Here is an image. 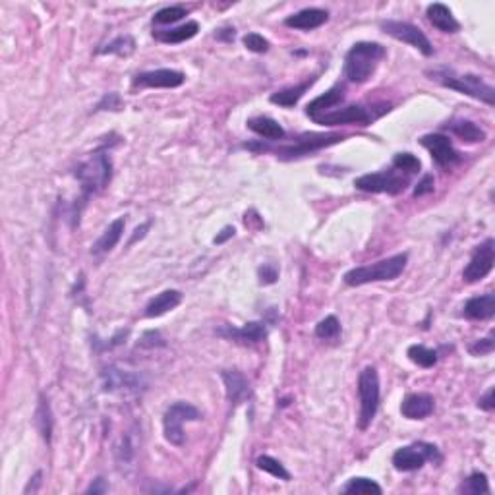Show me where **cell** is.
Wrapping results in <instances>:
<instances>
[{
    "label": "cell",
    "instance_id": "1",
    "mask_svg": "<svg viewBox=\"0 0 495 495\" xmlns=\"http://www.w3.org/2000/svg\"><path fill=\"white\" fill-rule=\"evenodd\" d=\"M427 76H430V79L441 84L443 87L455 89V91H459L462 95L478 99V101L489 104V107H494L495 104L494 86L486 84L480 76H474V74H457L455 70L447 68L427 70Z\"/></svg>",
    "mask_w": 495,
    "mask_h": 495
},
{
    "label": "cell",
    "instance_id": "2",
    "mask_svg": "<svg viewBox=\"0 0 495 495\" xmlns=\"http://www.w3.org/2000/svg\"><path fill=\"white\" fill-rule=\"evenodd\" d=\"M76 178L81 184V201L86 203L93 194L103 191L113 178V161L107 151H97L76 168Z\"/></svg>",
    "mask_w": 495,
    "mask_h": 495
},
{
    "label": "cell",
    "instance_id": "3",
    "mask_svg": "<svg viewBox=\"0 0 495 495\" xmlns=\"http://www.w3.org/2000/svg\"><path fill=\"white\" fill-rule=\"evenodd\" d=\"M385 56V49L379 43H356L347 52L345 58V78L352 84H364L374 76L377 64Z\"/></svg>",
    "mask_w": 495,
    "mask_h": 495
},
{
    "label": "cell",
    "instance_id": "4",
    "mask_svg": "<svg viewBox=\"0 0 495 495\" xmlns=\"http://www.w3.org/2000/svg\"><path fill=\"white\" fill-rule=\"evenodd\" d=\"M407 261H409L407 253H397V256H391L387 260L375 261L372 265L354 267V269L345 273V283L348 287H362V285H370V283L395 281L404 271Z\"/></svg>",
    "mask_w": 495,
    "mask_h": 495
},
{
    "label": "cell",
    "instance_id": "5",
    "mask_svg": "<svg viewBox=\"0 0 495 495\" xmlns=\"http://www.w3.org/2000/svg\"><path fill=\"white\" fill-rule=\"evenodd\" d=\"M358 397H360V430H368L379 409V375L377 370L368 366L358 375Z\"/></svg>",
    "mask_w": 495,
    "mask_h": 495
},
{
    "label": "cell",
    "instance_id": "6",
    "mask_svg": "<svg viewBox=\"0 0 495 495\" xmlns=\"http://www.w3.org/2000/svg\"><path fill=\"white\" fill-rule=\"evenodd\" d=\"M427 461L439 464L443 461V457H441V453L435 445L426 443V441H418V443L400 447L399 451H395V455H393V466L399 472L420 470Z\"/></svg>",
    "mask_w": 495,
    "mask_h": 495
},
{
    "label": "cell",
    "instance_id": "7",
    "mask_svg": "<svg viewBox=\"0 0 495 495\" xmlns=\"http://www.w3.org/2000/svg\"><path fill=\"white\" fill-rule=\"evenodd\" d=\"M201 412L190 402H174L166 409L165 416H163V432H165V439L171 445L180 447L184 445L186 434H184V422H196L200 420Z\"/></svg>",
    "mask_w": 495,
    "mask_h": 495
},
{
    "label": "cell",
    "instance_id": "8",
    "mask_svg": "<svg viewBox=\"0 0 495 495\" xmlns=\"http://www.w3.org/2000/svg\"><path fill=\"white\" fill-rule=\"evenodd\" d=\"M356 190L368 191V194H400L407 190L409 186V178L400 176L397 171H385V173H374V174H362L360 178L354 180Z\"/></svg>",
    "mask_w": 495,
    "mask_h": 495
},
{
    "label": "cell",
    "instance_id": "9",
    "mask_svg": "<svg viewBox=\"0 0 495 495\" xmlns=\"http://www.w3.org/2000/svg\"><path fill=\"white\" fill-rule=\"evenodd\" d=\"M382 29L387 35L395 37L397 41H402V43H407L410 45V47L418 49L424 56H432V54H434V47H432L430 39L424 35V31H422L420 27L412 26V24H407V22L387 19V22H382Z\"/></svg>",
    "mask_w": 495,
    "mask_h": 495
},
{
    "label": "cell",
    "instance_id": "10",
    "mask_svg": "<svg viewBox=\"0 0 495 495\" xmlns=\"http://www.w3.org/2000/svg\"><path fill=\"white\" fill-rule=\"evenodd\" d=\"M379 114L374 113V109H368L362 104H350L345 109H337V111H327V113L317 114L313 116L312 120L323 126H339V124H360V126H368L370 122L375 120Z\"/></svg>",
    "mask_w": 495,
    "mask_h": 495
},
{
    "label": "cell",
    "instance_id": "11",
    "mask_svg": "<svg viewBox=\"0 0 495 495\" xmlns=\"http://www.w3.org/2000/svg\"><path fill=\"white\" fill-rule=\"evenodd\" d=\"M495 261V242L494 238H487L484 242L476 246V250L470 258L469 265L462 271L464 283H478L482 278H486L492 269H494Z\"/></svg>",
    "mask_w": 495,
    "mask_h": 495
},
{
    "label": "cell",
    "instance_id": "12",
    "mask_svg": "<svg viewBox=\"0 0 495 495\" xmlns=\"http://www.w3.org/2000/svg\"><path fill=\"white\" fill-rule=\"evenodd\" d=\"M343 136H337V134H331V136H304V138L296 139V143L292 146H287V148L278 149L277 157H283V159H294V157H302L308 155V153H313L317 149L322 148H329L333 143H339L343 141Z\"/></svg>",
    "mask_w": 495,
    "mask_h": 495
},
{
    "label": "cell",
    "instance_id": "13",
    "mask_svg": "<svg viewBox=\"0 0 495 495\" xmlns=\"http://www.w3.org/2000/svg\"><path fill=\"white\" fill-rule=\"evenodd\" d=\"M420 143L432 153V159L439 166H451L461 161V153L453 148L451 139L443 134H427L420 139Z\"/></svg>",
    "mask_w": 495,
    "mask_h": 495
},
{
    "label": "cell",
    "instance_id": "14",
    "mask_svg": "<svg viewBox=\"0 0 495 495\" xmlns=\"http://www.w3.org/2000/svg\"><path fill=\"white\" fill-rule=\"evenodd\" d=\"M182 72L171 68L151 70V72H141L134 79V86L138 87H165V89H173V87H180L184 84Z\"/></svg>",
    "mask_w": 495,
    "mask_h": 495
},
{
    "label": "cell",
    "instance_id": "15",
    "mask_svg": "<svg viewBox=\"0 0 495 495\" xmlns=\"http://www.w3.org/2000/svg\"><path fill=\"white\" fill-rule=\"evenodd\" d=\"M219 335L236 340V343H242V345H258L261 340L267 339V329H265V323L250 322L240 329L230 327V325L223 327V329H219Z\"/></svg>",
    "mask_w": 495,
    "mask_h": 495
},
{
    "label": "cell",
    "instance_id": "16",
    "mask_svg": "<svg viewBox=\"0 0 495 495\" xmlns=\"http://www.w3.org/2000/svg\"><path fill=\"white\" fill-rule=\"evenodd\" d=\"M434 407L435 400L432 395L412 393V395H409L407 399L402 400L400 412H402V416L409 418V420H424V418H427L434 412Z\"/></svg>",
    "mask_w": 495,
    "mask_h": 495
},
{
    "label": "cell",
    "instance_id": "17",
    "mask_svg": "<svg viewBox=\"0 0 495 495\" xmlns=\"http://www.w3.org/2000/svg\"><path fill=\"white\" fill-rule=\"evenodd\" d=\"M221 377H223V383H225L226 399L230 400V404H240L242 400H246L252 395L250 383H248V379H246L240 372H236V370H225V372L221 374Z\"/></svg>",
    "mask_w": 495,
    "mask_h": 495
},
{
    "label": "cell",
    "instance_id": "18",
    "mask_svg": "<svg viewBox=\"0 0 495 495\" xmlns=\"http://www.w3.org/2000/svg\"><path fill=\"white\" fill-rule=\"evenodd\" d=\"M329 19V14L322 8H306L296 12L292 16H288L285 19V26L294 27V29H302V31H310V29H317L322 27L325 22Z\"/></svg>",
    "mask_w": 495,
    "mask_h": 495
},
{
    "label": "cell",
    "instance_id": "19",
    "mask_svg": "<svg viewBox=\"0 0 495 495\" xmlns=\"http://www.w3.org/2000/svg\"><path fill=\"white\" fill-rule=\"evenodd\" d=\"M427 14V19H430V24L434 27H437L439 31H443V33H457L459 29H461V24L455 19V16H453V12L445 4H441V2H435V4H430L426 10Z\"/></svg>",
    "mask_w": 495,
    "mask_h": 495
},
{
    "label": "cell",
    "instance_id": "20",
    "mask_svg": "<svg viewBox=\"0 0 495 495\" xmlns=\"http://www.w3.org/2000/svg\"><path fill=\"white\" fill-rule=\"evenodd\" d=\"M124 226H126V219L124 217L114 219L113 223L104 228L103 235L99 236V240H97V242L91 246V253L101 256V253L111 252L114 246L120 242L122 233H124Z\"/></svg>",
    "mask_w": 495,
    "mask_h": 495
},
{
    "label": "cell",
    "instance_id": "21",
    "mask_svg": "<svg viewBox=\"0 0 495 495\" xmlns=\"http://www.w3.org/2000/svg\"><path fill=\"white\" fill-rule=\"evenodd\" d=\"M345 99V87L343 86H335L331 87L327 93H323L317 99H313L312 103L306 107V114L313 118L317 114L327 113V111H333V107H337L339 103H343Z\"/></svg>",
    "mask_w": 495,
    "mask_h": 495
},
{
    "label": "cell",
    "instance_id": "22",
    "mask_svg": "<svg viewBox=\"0 0 495 495\" xmlns=\"http://www.w3.org/2000/svg\"><path fill=\"white\" fill-rule=\"evenodd\" d=\"M180 302H182V292L180 290H165V292H161V294H157L155 298L149 300V304L146 306V315L148 317L165 315L166 312L174 310Z\"/></svg>",
    "mask_w": 495,
    "mask_h": 495
},
{
    "label": "cell",
    "instance_id": "23",
    "mask_svg": "<svg viewBox=\"0 0 495 495\" xmlns=\"http://www.w3.org/2000/svg\"><path fill=\"white\" fill-rule=\"evenodd\" d=\"M495 313V296L484 294L470 298L469 302L464 304V315L469 320H492Z\"/></svg>",
    "mask_w": 495,
    "mask_h": 495
},
{
    "label": "cell",
    "instance_id": "24",
    "mask_svg": "<svg viewBox=\"0 0 495 495\" xmlns=\"http://www.w3.org/2000/svg\"><path fill=\"white\" fill-rule=\"evenodd\" d=\"M248 128L256 132L261 138L271 139V141L285 138V128L277 120L269 118V116H253V118L248 120Z\"/></svg>",
    "mask_w": 495,
    "mask_h": 495
},
{
    "label": "cell",
    "instance_id": "25",
    "mask_svg": "<svg viewBox=\"0 0 495 495\" xmlns=\"http://www.w3.org/2000/svg\"><path fill=\"white\" fill-rule=\"evenodd\" d=\"M103 375L104 389H107V391H116V389L124 391V389H138L139 387L138 377H134V375L130 374H124V372L116 370V368H109Z\"/></svg>",
    "mask_w": 495,
    "mask_h": 495
},
{
    "label": "cell",
    "instance_id": "26",
    "mask_svg": "<svg viewBox=\"0 0 495 495\" xmlns=\"http://www.w3.org/2000/svg\"><path fill=\"white\" fill-rule=\"evenodd\" d=\"M198 31H200V24L198 22H186L180 27H174V29H168V31H159L157 39L163 41V43L178 45L184 43V41H190L191 37L198 35Z\"/></svg>",
    "mask_w": 495,
    "mask_h": 495
},
{
    "label": "cell",
    "instance_id": "27",
    "mask_svg": "<svg viewBox=\"0 0 495 495\" xmlns=\"http://www.w3.org/2000/svg\"><path fill=\"white\" fill-rule=\"evenodd\" d=\"M35 422H37V427H39V434L43 435V439L47 443H51L52 439V412H51V404H49V399L45 397L43 393L39 395V407H37V412H35Z\"/></svg>",
    "mask_w": 495,
    "mask_h": 495
},
{
    "label": "cell",
    "instance_id": "28",
    "mask_svg": "<svg viewBox=\"0 0 495 495\" xmlns=\"http://www.w3.org/2000/svg\"><path fill=\"white\" fill-rule=\"evenodd\" d=\"M313 79H310V81H304V84H298V86H292V87H287V89H283V91H277V93H273V95L269 97L271 103L275 104H281V107H287V109H290V107H294L300 99H302V95H304L306 91L312 87Z\"/></svg>",
    "mask_w": 495,
    "mask_h": 495
},
{
    "label": "cell",
    "instance_id": "29",
    "mask_svg": "<svg viewBox=\"0 0 495 495\" xmlns=\"http://www.w3.org/2000/svg\"><path fill=\"white\" fill-rule=\"evenodd\" d=\"M447 128L455 136H459L462 141H469V143H478V141L486 139V132L470 120H455L451 124H447Z\"/></svg>",
    "mask_w": 495,
    "mask_h": 495
},
{
    "label": "cell",
    "instance_id": "30",
    "mask_svg": "<svg viewBox=\"0 0 495 495\" xmlns=\"http://www.w3.org/2000/svg\"><path fill=\"white\" fill-rule=\"evenodd\" d=\"M136 51V41L130 35H118L116 39H113L111 43H107L104 47L99 49V54H118V56H130L132 52Z\"/></svg>",
    "mask_w": 495,
    "mask_h": 495
},
{
    "label": "cell",
    "instance_id": "31",
    "mask_svg": "<svg viewBox=\"0 0 495 495\" xmlns=\"http://www.w3.org/2000/svg\"><path fill=\"white\" fill-rule=\"evenodd\" d=\"M459 492L464 495H480L489 494V484H487V476L484 472H474L470 474L469 478L462 482V486L459 487Z\"/></svg>",
    "mask_w": 495,
    "mask_h": 495
},
{
    "label": "cell",
    "instance_id": "32",
    "mask_svg": "<svg viewBox=\"0 0 495 495\" xmlns=\"http://www.w3.org/2000/svg\"><path fill=\"white\" fill-rule=\"evenodd\" d=\"M409 358L420 368H434L437 364V352L424 345H412L409 348Z\"/></svg>",
    "mask_w": 495,
    "mask_h": 495
},
{
    "label": "cell",
    "instance_id": "33",
    "mask_svg": "<svg viewBox=\"0 0 495 495\" xmlns=\"http://www.w3.org/2000/svg\"><path fill=\"white\" fill-rule=\"evenodd\" d=\"M382 486L375 484L374 480L370 478H352L347 486L343 487V494H356V495H382Z\"/></svg>",
    "mask_w": 495,
    "mask_h": 495
},
{
    "label": "cell",
    "instance_id": "34",
    "mask_svg": "<svg viewBox=\"0 0 495 495\" xmlns=\"http://www.w3.org/2000/svg\"><path fill=\"white\" fill-rule=\"evenodd\" d=\"M256 464H258V469L263 470V472H267V474H271V476H275V478L285 480V482L290 480V472H288V470L285 469L277 459H273V457H269V455H261V457H258Z\"/></svg>",
    "mask_w": 495,
    "mask_h": 495
},
{
    "label": "cell",
    "instance_id": "35",
    "mask_svg": "<svg viewBox=\"0 0 495 495\" xmlns=\"http://www.w3.org/2000/svg\"><path fill=\"white\" fill-rule=\"evenodd\" d=\"M340 335V323L335 315H327L325 320L317 323L315 327V337L323 340H335Z\"/></svg>",
    "mask_w": 495,
    "mask_h": 495
},
{
    "label": "cell",
    "instance_id": "36",
    "mask_svg": "<svg viewBox=\"0 0 495 495\" xmlns=\"http://www.w3.org/2000/svg\"><path fill=\"white\" fill-rule=\"evenodd\" d=\"M393 166H395L397 171H404V173L414 174L420 171L422 163H420V159L412 155V153H399V155H395V159H393Z\"/></svg>",
    "mask_w": 495,
    "mask_h": 495
},
{
    "label": "cell",
    "instance_id": "37",
    "mask_svg": "<svg viewBox=\"0 0 495 495\" xmlns=\"http://www.w3.org/2000/svg\"><path fill=\"white\" fill-rule=\"evenodd\" d=\"M184 16H186V8H182V6H168V8L159 10L153 16V22L155 24H176Z\"/></svg>",
    "mask_w": 495,
    "mask_h": 495
},
{
    "label": "cell",
    "instance_id": "38",
    "mask_svg": "<svg viewBox=\"0 0 495 495\" xmlns=\"http://www.w3.org/2000/svg\"><path fill=\"white\" fill-rule=\"evenodd\" d=\"M244 47H246L248 51L263 54V52L269 51V41L260 33H248L244 37Z\"/></svg>",
    "mask_w": 495,
    "mask_h": 495
},
{
    "label": "cell",
    "instance_id": "39",
    "mask_svg": "<svg viewBox=\"0 0 495 495\" xmlns=\"http://www.w3.org/2000/svg\"><path fill=\"white\" fill-rule=\"evenodd\" d=\"M495 348V340H494V333H489L486 339L476 340L472 347H470V354L474 356H486V354H492Z\"/></svg>",
    "mask_w": 495,
    "mask_h": 495
},
{
    "label": "cell",
    "instance_id": "40",
    "mask_svg": "<svg viewBox=\"0 0 495 495\" xmlns=\"http://www.w3.org/2000/svg\"><path fill=\"white\" fill-rule=\"evenodd\" d=\"M134 453H136V449H134V445H132L130 437H128V435H126V437H122L120 445L116 447V457H118V462H120V464H124V462H130L132 459H134Z\"/></svg>",
    "mask_w": 495,
    "mask_h": 495
},
{
    "label": "cell",
    "instance_id": "41",
    "mask_svg": "<svg viewBox=\"0 0 495 495\" xmlns=\"http://www.w3.org/2000/svg\"><path fill=\"white\" fill-rule=\"evenodd\" d=\"M122 109V99L118 93H107L101 99V103L97 104L95 111H120Z\"/></svg>",
    "mask_w": 495,
    "mask_h": 495
},
{
    "label": "cell",
    "instance_id": "42",
    "mask_svg": "<svg viewBox=\"0 0 495 495\" xmlns=\"http://www.w3.org/2000/svg\"><path fill=\"white\" fill-rule=\"evenodd\" d=\"M258 275H260V281L263 285H273V283H277L278 271L275 265L265 263V265H261L260 269H258Z\"/></svg>",
    "mask_w": 495,
    "mask_h": 495
},
{
    "label": "cell",
    "instance_id": "43",
    "mask_svg": "<svg viewBox=\"0 0 495 495\" xmlns=\"http://www.w3.org/2000/svg\"><path fill=\"white\" fill-rule=\"evenodd\" d=\"M141 347H165V339L161 337L159 331H148L143 337H141Z\"/></svg>",
    "mask_w": 495,
    "mask_h": 495
},
{
    "label": "cell",
    "instance_id": "44",
    "mask_svg": "<svg viewBox=\"0 0 495 495\" xmlns=\"http://www.w3.org/2000/svg\"><path fill=\"white\" fill-rule=\"evenodd\" d=\"M434 176L432 174H426L420 182H418V186L414 188V198H420V196H426V194H432L434 191Z\"/></svg>",
    "mask_w": 495,
    "mask_h": 495
},
{
    "label": "cell",
    "instance_id": "45",
    "mask_svg": "<svg viewBox=\"0 0 495 495\" xmlns=\"http://www.w3.org/2000/svg\"><path fill=\"white\" fill-rule=\"evenodd\" d=\"M107 492H109V486H107V482H104L103 478H97V480H93V484H91V486L87 487L86 494L97 495V494H107Z\"/></svg>",
    "mask_w": 495,
    "mask_h": 495
},
{
    "label": "cell",
    "instance_id": "46",
    "mask_svg": "<svg viewBox=\"0 0 495 495\" xmlns=\"http://www.w3.org/2000/svg\"><path fill=\"white\" fill-rule=\"evenodd\" d=\"M478 407L480 409H484V410H487V412H492V410L495 409V404H494V389H489V391L482 397V399L478 400Z\"/></svg>",
    "mask_w": 495,
    "mask_h": 495
},
{
    "label": "cell",
    "instance_id": "47",
    "mask_svg": "<svg viewBox=\"0 0 495 495\" xmlns=\"http://www.w3.org/2000/svg\"><path fill=\"white\" fill-rule=\"evenodd\" d=\"M235 233H236L235 226H225V228H223V230H221V233H219V235L215 236V240H213V242H215V244H225L226 240H228V238H233V236H235Z\"/></svg>",
    "mask_w": 495,
    "mask_h": 495
},
{
    "label": "cell",
    "instance_id": "48",
    "mask_svg": "<svg viewBox=\"0 0 495 495\" xmlns=\"http://www.w3.org/2000/svg\"><path fill=\"white\" fill-rule=\"evenodd\" d=\"M41 472H35V476L31 480H29V484L26 486V489H24V494H35L37 489H39V486H41Z\"/></svg>",
    "mask_w": 495,
    "mask_h": 495
},
{
    "label": "cell",
    "instance_id": "49",
    "mask_svg": "<svg viewBox=\"0 0 495 495\" xmlns=\"http://www.w3.org/2000/svg\"><path fill=\"white\" fill-rule=\"evenodd\" d=\"M149 226H151V223H143L141 226H138V228L134 230V236L130 238V242H128V246H132L134 242H138V238H143V236H146V233L149 230Z\"/></svg>",
    "mask_w": 495,
    "mask_h": 495
}]
</instances>
